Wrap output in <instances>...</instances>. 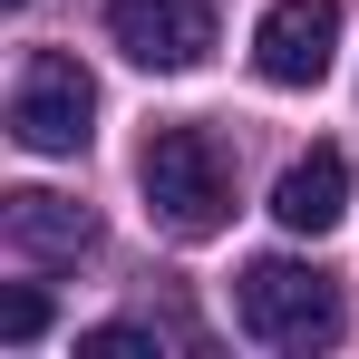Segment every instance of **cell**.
<instances>
[{
	"label": "cell",
	"instance_id": "cell-1",
	"mask_svg": "<svg viewBox=\"0 0 359 359\" xmlns=\"http://www.w3.org/2000/svg\"><path fill=\"white\" fill-rule=\"evenodd\" d=\"M136 184H146V214L175 243H204V233L233 224V165H224V146H214L204 126H165V136L146 146Z\"/></svg>",
	"mask_w": 359,
	"mask_h": 359
},
{
	"label": "cell",
	"instance_id": "cell-2",
	"mask_svg": "<svg viewBox=\"0 0 359 359\" xmlns=\"http://www.w3.org/2000/svg\"><path fill=\"white\" fill-rule=\"evenodd\" d=\"M233 311H243V330H252L262 350H330V340H340V292H330V272H311L292 252L243 262Z\"/></svg>",
	"mask_w": 359,
	"mask_h": 359
},
{
	"label": "cell",
	"instance_id": "cell-3",
	"mask_svg": "<svg viewBox=\"0 0 359 359\" xmlns=\"http://www.w3.org/2000/svg\"><path fill=\"white\" fill-rule=\"evenodd\" d=\"M10 136L29 156H78L97 136V78L68 59V49H29L10 78Z\"/></svg>",
	"mask_w": 359,
	"mask_h": 359
},
{
	"label": "cell",
	"instance_id": "cell-4",
	"mask_svg": "<svg viewBox=\"0 0 359 359\" xmlns=\"http://www.w3.org/2000/svg\"><path fill=\"white\" fill-rule=\"evenodd\" d=\"M340 59V0H272L252 29V68L272 88H320Z\"/></svg>",
	"mask_w": 359,
	"mask_h": 359
},
{
	"label": "cell",
	"instance_id": "cell-5",
	"mask_svg": "<svg viewBox=\"0 0 359 359\" xmlns=\"http://www.w3.org/2000/svg\"><path fill=\"white\" fill-rule=\"evenodd\" d=\"M107 39L136 68H194L214 49V0H107Z\"/></svg>",
	"mask_w": 359,
	"mask_h": 359
},
{
	"label": "cell",
	"instance_id": "cell-6",
	"mask_svg": "<svg viewBox=\"0 0 359 359\" xmlns=\"http://www.w3.org/2000/svg\"><path fill=\"white\" fill-rule=\"evenodd\" d=\"M0 233H10L20 262H78V252H97V214H88V204H68V194L20 184V194L0 204Z\"/></svg>",
	"mask_w": 359,
	"mask_h": 359
},
{
	"label": "cell",
	"instance_id": "cell-7",
	"mask_svg": "<svg viewBox=\"0 0 359 359\" xmlns=\"http://www.w3.org/2000/svg\"><path fill=\"white\" fill-rule=\"evenodd\" d=\"M272 214H282V233H330V224L350 214V156H340V146L292 156L282 184H272Z\"/></svg>",
	"mask_w": 359,
	"mask_h": 359
},
{
	"label": "cell",
	"instance_id": "cell-8",
	"mask_svg": "<svg viewBox=\"0 0 359 359\" xmlns=\"http://www.w3.org/2000/svg\"><path fill=\"white\" fill-rule=\"evenodd\" d=\"M78 359H156V330H136V320H107V330H88Z\"/></svg>",
	"mask_w": 359,
	"mask_h": 359
},
{
	"label": "cell",
	"instance_id": "cell-9",
	"mask_svg": "<svg viewBox=\"0 0 359 359\" xmlns=\"http://www.w3.org/2000/svg\"><path fill=\"white\" fill-rule=\"evenodd\" d=\"M39 330H49V301L29 292V282H20V292H0V340H39Z\"/></svg>",
	"mask_w": 359,
	"mask_h": 359
},
{
	"label": "cell",
	"instance_id": "cell-10",
	"mask_svg": "<svg viewBox=\"0 0 359 359\" xmlns=\"http://www.w3.org/2000/svg\"><path fill=\"white\" fill-rule=\"evenodd\" d=\"M10 10H20V0H10Z\"/></svg>",
	"mask_w": 359,
	"mask_h": 359
}]
</instances>
